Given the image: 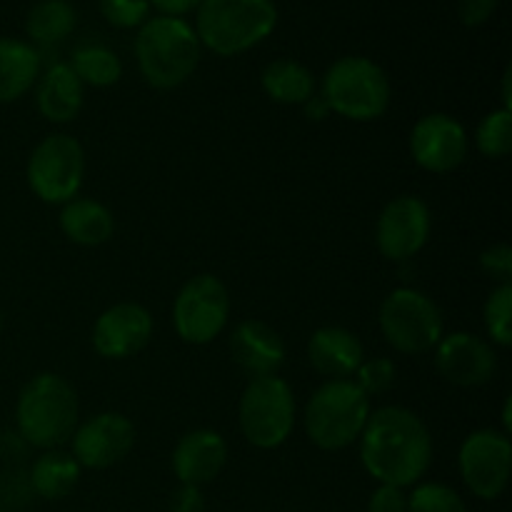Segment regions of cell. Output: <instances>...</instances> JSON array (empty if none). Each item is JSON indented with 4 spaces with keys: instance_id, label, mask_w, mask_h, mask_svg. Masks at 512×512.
Here are the masks:
<instances>
[{
    "instance_id": "cell-24",
    "label": "cell",
    "mask_w": 512,
    "mask_h": 512,
    "mask_svg": "<svg viewBox=\"0 0 512 512\" xmlns=\"http://www.w3.org/2000/svg\"><path fill=\"white\" fill-rule=\"evenodd\" d=\"M78 460L63 450H45L30 470V485L43 500H63L80 480Z\"/></svg>"
},
{
    "instance_id": "cell-12",
    "label": "cell",
    "mask_w": 512,
    "mask_h": 512,
    "mask_svg": "<svg viewBox=\"0 0 512 512\" xmlns=\"http://www.w3.org/2000/svg\"><path fill=\"white\" fill-rule=\"evenodd\" d=\"M433 228L430 208L418 195H398L390 200L375 223V245L393 263H405L425 248Z\"/></svg>"
},
{
    "instance_id": "cell-2",
    "label": "cell",
    "mask_w": 512,
    "mask_h": 512,
    "mask_svg": "<svg viewBox=\"0 0 512 512\" xmlns=\"http://www.w3.org/2000/svg\"><path fill=\"white\" fill-rule=\"evenodd\" d=\"M78 393L58 373L30 378L15 400V425L25 443L40 450H58L70 443L80 423Z\"/></svg>"
},
{
    "instance_id": "cell-18",
    "label": "cell",
    "mask_w": 512,
    "mask_h": 512,
    "mask_svg": "<svg viewBox=\"0 0 512 512\" xmlns=\"http://www.w3.org/2000/svg\"><path fill=\"white\" fill-rule=\"evenodd\" d=\"M285 340L263 320H243L230 333V355L250 378L278 375L285 363Z\"/></svg>"
},
{
    "instance_id": "cell-15",
    "label": "cell",
    "mask_w": 512,
    "mask_h": 512,
    "mask_svg": "<svg viewBox=\"0 0 512 512\" xmlns=\"http://www.w3.org/2000/svg\"><path fill=\"white\" fill-rule=\"evenodd\" d=\"M435 370L458 388H480L498 370V355L488 340L473 333H450L435 345Z\"/></svg>"
},
{
    "instance_id": "cell-21",
    "label": "cell",
    "mask_w": 512,
    "mask_h": 512,
    "mask_svg": "<svg viewBox=\"0 0 512 512\" xmlns=\"http://www.w3.org/2000/svg\"><path fill=\"white\" fill-rule=\"evenodd\" d=\"M40 78V53L20 38H0V105L15 103Z\"/></svg>"
},
{
    "instance_id": "cell-6",
    "label": "cell",
    "mask_w": 512,
    "mask_h": 512,
    "mask_svg": "<svg viewBox=\"0 0 512 512\" xmlns=\"http://www.w3.org/2000/svg\"><path fill=\"white\" fill-rule=\"evenodd\" d=\"M370 413V398L355 380H328L305 405V433L320 450L350 448L363 435Z\"/></svg>"
},
{
    "instance_id": "cell-29",
    "label": "cell",
    "mask_w": 512,
    "mask_h": 512,
    "mask_svg": "<svg viewBox=\"0 0 512 512\" xmlns=\"http://www.w3.org/2000/svg\"><path fill=\"white\" fill-rule=\"evenodd\" d=\"M408 512H468V505L450 485L423 483L408 495Z\"/></svg>"
},
{
    "instance_id": "cell-30",
    "label": "cell",
    "mask_w": 512,
    "mask_h": 512,
    "mask_svg": "<svg viewBox=\"0 0 512 512\" xmlns=\"http://www.w3.org/2000/svg\"><path fill=\"white\" fill-rule=\"evenodd\" d=\"M105 23L120 30H138L150 18L148 0H98Z\"/></svg>"
},
{
    "instance_id": "cell-14",
    "label": "cell",
    "mask_w": 512,
    "mask_h": 512,
    "mask_svg": "<svg viewBox=\"0 0 512 512\" xmlns=\"http://www.w3.org/2000/svg\"><path fill=\"white\" fill-rule=\"evenodd\" d=\"M135 425L123 413H98L85 423H78L70 438V455L80 468L105 470L118 465L135 448Z\"/></svg>"
},
{
    "instance_id": "cell-36",
    "label": "cell",
    "mask_w": 512,
    "mask_h": 512,
    "mask_svg": "<svg viewBox=\"0 0 512 512\" xmlns=\"http://www.w3.org/2000/svg\"><path fill=\"white\" fill-rule=\"evenodd\" d=\"M150 10L165 18H185V15L195 13L203 0H148Z\"/></svg>"
},
{
    "instance_id": "cell-5",
    "label": "cell",
    "mask_w": 512,
    "mask_h": 512,
    "mask_svg": "<svg viewBox=\"0 0 512 512\" xmlns=\"http://www.w3.org/2000/svg\"><path fill=\"white\" fill-rule=\"evenodd\" d=\"M390 98L393 88L388 73L365 55H343L323 75V100L328 110L355 123L383 118Z\"/></svg>"
},
{
    "instance_id": "cell-34",
    "label": "cell",
    "mask_w": 512,
    "mask_h": 512,
    "mask_svg": "<svg viewBox=\"0 0 512 512\" xmlns=\"http://www.w3.org/2000/svg\"><path fill=\"white\" fill-rule=\"evenodd\" d=\"M368 512H408V495L403 488L378 485L368 500Z\"/></svg>"
},
{
    "instance_id": "cell-25",
    "label": "cell",
    "mask_w": 512,
    "mask_h": 512,
    "mask_svg": "<svg viewBox=\"0 0 512 512\" xmlns=\"http://www.w3.org/2000/svg\"><path fill=\"white\" fill-rule=\"evenodd\" d=\"M78 25V10L70 0H38L25 15V35L33 45L63 43Z\"/></svg>"
},
{
    "instance_id": "cell-32",
    "label": "cell",
    "mask_w": 512,
    "mask_h": 512,
    "mask_svg": "<svg viewBox=\"0 0 512 512\" xmlns=\"http://www.w3.org/2000/svg\"><path fill=\"white\" fill-rule=\"evenodd\" d=\"M480 270L498 285H512V248L505 243L490 245L480 255Z\"/></svg>"
},
{
    "instance_id": "cell-10",
    "label": "cell",
    "mask_w": 512,
    "mask_h": 512,
    "mask_svg": "<svg viewBox=\"0 0 512 512\" xmlns=\"http://www.w3.org/2000/svg\"><path fill=\"white\" fill-rule=\"evenodd\" d=\"M230 320V295L218 275L200 273L173 300V328L188 345H208Z\"/></svg>"
},
{
    "instance_id": "cell-13",
    "label": "cell",
    "mask_w": 512,
    "mask_h": 512,
    "mask_svg": "<svg viewBox=\"0 0 512 512\" xmlns=\"http://www.w3.org/2000/svg\"><path fill=\"white\" fill-rule=\"evenodd\" d=\"M468 150V130L448 113L423 115L410 130V155L428 173H453L465 163Z\"/></svg>"
},
{
    "instance_id": "cell-9",
    "label": "cell",
    "mask_w": 512,
    "mask_h": 512,
    "mask_svg": "<svg viewBox=\"0 0 512 512\" xmlns=\"http://www.w3.org/2000/svg\"><path fill=\"white\" fill-rule=\"evenodd\" d=\"M25 178L43 203L65 205L78 198L85 178L83 145L68 133L45 135L30 153Z\"/></svg>"
},
{
    "instance_id": "cell-20",
    "label": "cell",
    "mask_w": 512,
    "mask_h": 512,
    "mask_svg": "<svg viewBox=\"0 0 512 512\" xmlns=\"http://www.w3.org/2000/svg\"><path fill=\"white\" fill-rule=\"evenodd\" d=\"M85 85L73 73L68 63H53L50 68L40 70L35 83V103L40 115L50 123H73L83 110Z\"/></svg>"
},
{
    "instance_id": "cell-33",
    "label": "cell",
    "mask_w": 512,
    "mask_h": 512,
    "mask_svg": "<svg viewBox=\"0 0 512 512\" xmlns=\"http://www.w3.org/2000/svg\"><path fill=\"white\" fill-rule=\"evenodd\" d=\"M498 5L500 0H460L458 18L465 28H480L493 18Z\"/></svg>"
},
{
    "instance_id": "cell-1",
    "label": "cell",
    "mask_w": 512,
    "mask_h": 512,
    "mask_svg": "<svg viewBox=\"0 0 512 512\" xmlns=\"http://www.w3.org/2000/svg\"><path fill=\"white\" fill-rule=\"evenodd\" d=\"M358 443L363 468L380 485H418L433 463V435L428 425L403 405L373 410Z\"/></svg>"
},
{
    "instance_id": "cell-22",
    "label": "cell",
    "mask_w": 512,
    "mask_h": 512,
    "mask_svg": "<svg viewBox=\"0 0 512 512\" xmlns=\"http://www.w3.org/2000/svg\"><path fill=\"white\" fill-rule=\"evenodd\" d=\"M60 230L65 238L83 248H98L115 233V218L93 198H73L60 210Z\"/></svg>"
},
{
    "instance_id": "cell-37",
    "label": "cell",
    "mask_w": 512,
    "mask_h": 512,
    "mask_svg": "<svg viewBox=\"0 0 512 512\" xmlns=\"http://www.w3.org/2000/svg\"><path fill=\"white\" fill-rule=\"evenodd\" d=\"M305 108H308V115H310V118H315V120L325 118V113H330L328 105H325V100H323V98H310L308 103H305Z\"/></svg>"
},
{
    "instance_id": "cell-11",
    "label": "cell",
    "mask_w": 512,
    "mask_h": 512,
    "mask_svg": "<svg viewBox=\"0 0 512 512\" xmlns=\"http://www.w3.org/2000/svg\"><path fill=\"white\" fill-rule=\"evenodd\" d=\"M463 483L480 500H495L510 483L512 443L505 433L493 428L475 430L463 440L458 453Z\"/></svg>"
},
{
    "instance_id": "cell-38",
    "label": "cell",
    "mask_w": 512,
    "mask_h": 512,
    "mask_svg": "<svg viewBox=\"0 0 512 512\" xmlns=\"http://www.w3.org/2000/svg\"><path fill=\"white\" fill-rule=\"evenodd\" d=\"M510 83H512V70L508 68L503 75V108L512 110V93H510Z\"/></svg>"
},
{
    "instance_id": "cell-4",
    "label": "cell",
    "mask_w": 512,
    "mask_h": 512,
    "mask_svg": "<svg viewBox=\"0 0 512 512\" xmlns=\"http://www.w3.org/2000/svg\"><path fill=\"white\" fill-rule=\"evenodd\" d=\"M200 45L220 58H235L263 43L278 28L273 0H203L195 10Z\"/></svg>"
},
{
    "instance_id": "cell-41",
    "label": "cell",
    "mask_w": 512,
    "mask_h": 512,
    "mask_svg": "<svg viewBox=\"0 0 512 512\" xmlns=\"http://www.w3.org/2000/svg\"><path fill=\"white\" fill-rule=\"evenodd\" d=\"M0 512H8V510H0Z\"/></svg>"
},
{
    "instance_id": "cell-19",
    "label": "cell",
    "mask_w": 512,
    "mask_h": 512,
    "mask_svg": "<svg viewBox=\"0 0 512 512\" xmlns=\"http://www.w3.org/2000/svg\"><path fill=\"white\" fill-rule=\"evenodd\" d=\"M308 360L313 370L330 380H350L365 360L358 335L340 325L318 328L308 340Z\"/></svg>"
},
{
    "instance_id": "cell-39",
    "label": "cell",
    "mask_w": 512,
    "mask_h": 512,
    "mask_svg": "<svg viewBox=\"0 0 512 512\" xmlns=\"http://www.w3.org/2000/svg\"><path fill=\"white\" fill-rule=\"evenodd\" d=\"M510 408H512V403H510V398H508V400H505V408H503V423H505V430H503V433H505V435H510V430H512Z\"/></svg>"
},
{
    "instance_id": "cell-27",
    "label": "cell",
    "mask_w": 512,
    "mask_h": 512,
    "mask_svg": "<svg viewBox=\"0 0 512 512\" xmlns=\"http://www.w3.org/2000/svg\"><path fill=\"white\" fill-rule=\"evenodd\" d=\"M475 145L490 160L508 158L512 150V110H493L480 120L475 130Z\"/></svg>"
},
{
    "instance_id": "cell-23",
    "label": "cell",
    "mask_w": 512,
    "mask_h": 512,
    "mask_svg": "<svg viewBox=\"0 0 512 512\" xmlns=\"http://www.w3.org/2000/svg\"><path fill=\"white\" fill-rule=\"evenodd\" d=\"M260 85L265 95L280 105H305L315 98V75L308 65L293 58H278L265 65Z\"/></svg>"
},
{
    "instance_id": "cell-8",
    "label": "cell",
    "mask_w": 512,
    "mask_h": 512,
    "mask_svg": "<svg viewBox=\"0 0 512 512\" xmlns=\"http://www.w3.org/2000/svg\"><path fill=\"white\" fill-rule=\"evenodd\" d=\"M385 343L403 355H425L445 335L443 313L433 298L415 288H395L380 305Z\"/></svg>"
},
{
    "instance_id": "cell-7",
    "label": "cell",
    "mask_w": 512,
    "mask_h": 512,
    "mask_svg": "<svg viewBox=\"0 0 512 512\" xmlns=\"http://www.w3.org/2000/svg\"><path fill=\"white\" fill-rule=\"evenodd\" d=\"M240 433L253 448L275 450L293 435L295 395L278 375L250 378L238 405Z\"/></svg>"
},
{
    "instance_id": "cell-16",
    "label": "cell",
    "mask_w": 512,
    "mask_h": 512,
    "mask_svg": "<svg viewBox=\"0 0 512 512\" xmlns=\"http://www.w3.org/2000/svg\"><path fill=\"white\" fill-rule=\"evenodd\" d=\"M153 338V315L138 303H115L93 325V350L100 358L128 360Z\"/></svg>"
},
{
    "instance_id": "cell-35",
    "label": "cell",
    "mask_w": 512,
    "mask_h": 512,
    "mask_svg": "<svg viewBox=\"0 0 512 512\" xmlns=\"http://www.w3.org/2000/svg\"><path fill=\"white\" fill-rule=\"evenodd\" d=\"M170 512H205V495L198 485H178L170 495Z\"/></svg>"
},
{
    "instance_id": "cell-26",
    "label": "cell",
    "mask_w": 512,
    "mask_h": 512,
    "mask_svg": "<svg viewBox=\"0 0 512 512\" xmlns=\"http://www.w3.org/2000/svg\"><path fill=\"white\" fill-rule=\"evenodd\" d=\"M70 68L83 85L93 88H110L123 78V63L118 53L103 43H83L70 55Z\"/></svg>"
},
{
    "instance_id": "cell-3",
    "label": "cell",
    "mask_w": 512,
    "mask_h": 512,
    "mask_svg": "<svg viewBox=\"0 0 512 512\" xmlns=\"http://www.w3.org/2000/svg\"><path fill=\"white\" fill-rule=\"evenodd\" d=\"M135 60L145 83L155 90H173L193 78L203 45L185 18L153 15L135 35Z\"/></svg>"
},
{
    "instance_id": "cell-40",
    "label": "cell",
    "mask_w": 512,
    "mask_h": 512,
    "mask_svg": "<svg viewBox=\"0 0 512 512\" xmlns=\"http://www.w3.org/2000/svg\"><path fill=\"white\" fill-rule=\"evenodd\" d=\"M3 328H5V313L3 308H0V333H3Z\"/></svg>"
},
{
    "instance_id": "cell-31",
    "label": "cell",
    "mask_w": 512,
    "mask_h": 512,
    "mask_svg": "<svg viewBox=\"0 0 512 512\" xmlns=\"http://www.w3.org/2000/svg\"><path fill=\"white\" fill-rule=\"evenodd\" d=\"M395 378H398V368H395V363L390 358L363 360L358 373H355V383H358V388L363 390L368 398L388 393L395 385Z\"/></svg>"
},
{
    "instance_id": "cell-28",
    "label": "cell",
    "mask_w": 512,
    "mask_h": 512,
    "mask_svg": "<svg viewBox=\"0 0 512 512\" xmlns=\"http://www.w3.org/2000/svg\"><path fill=\"white\" fill-rule=\"evenodd\" d=\"M483 320L490 345L510 348L512 345V285H495L483 305Z\"/></svg>"
},
{
    "instance_id": "cell-17",
    "label": "cell",
    "mask_w": 512,
    "mask_h": 512,
    "mask_svg": "<svg viewBox=\"0 0 512 512\" xmlns=\"http://www.w3.org/2000/svg\"><path fill=\"white\" fill-rule=\"evenodd\" d=\"M228 463V443L215 430H190L173 448L170 468L183 485H208Z\"/></svg>"
}]
</instances>
